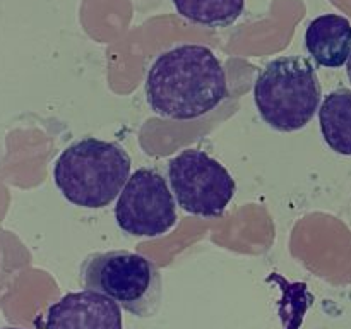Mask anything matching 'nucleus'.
I'll list each match as a JSON object with an SVG mask.
<instances>
[{"label": "nucleus", "instance_id": "f03ea898", "mask_svg": "<svg viewBox=\"0 0 351 329\" xmlns=\"http://www.w3.org/2000/svg\"><path fill=\"white\" fill-rule=\"evenodd\" d=\"M130 177V158L117 143L86 137L62 151L53 180L69 202L99 209L112 204Z\"/></svg>", "mask_w": 351, "mask_h": 329}, {"label": "nucleus", "instance_id": "7ed1b4c3", "mask_svg": "<svg viewBox=\"0 0 351 329\" xmlns=\"http://www.w3.org/2000/svg\"><path fill=\"white\" fill-rule=\"evenodd\" d=\"M254 101L264 122L274 130L304 129L321 105V82L314 65L300 55L271 60L254 86Z\"/></svg>", "mask_w": 351, "mask_h": 329}, {"label": "nucleus", "instance_id": "6e6552de", "mask_svg": "<svg viewBox=\"0 0 351 329\" xmlns=\"http://www.w3.org/2000/svg\"><path fill=\"white\" fill-rule=\"evenodd\" d=\"M305 47L321 67H343L351 51L350 21L339 14H322L315 17L305 33Z\"/></svg>", "mask_w": 351, "mask_h": 329}, {"label": "nucleus", "instance_id": "20e7f679", "mask_svg": "<svg viewBox=\"0 0 351 329\" xmlns=\"http://www.w3.org/2000/svg\"><path fill=\"white\" fill-rule=\"evenodd\" d=\"M86 288L112 298L127 312L147 317L161 302V276L156 264L129 250L89 254L81 266Z\"/></svg>", "mask_w": 351, "mask_h": 329}, {"label": "nucleus", "instance_id": "0eeeda50", "mask_svg": "<svg viewBox=\"0 0 351 329\" xmlns=\"http://www.w3.org/2000/svg\"><path fill=\"white\" fill-rule=\"evenodd\" d=\"M47 329H123L117 302L93 290L74 291L55 302L47 314Z\"/></svg>", "mask_w": 351, "mask_h": 329}, {"label": "nucleus", "instance_id": "1a4fd4ad", "mask_svg": "<svg viewBox=\"0 0 351 329\" xmlns=\"http://www.w3.org/2000/svg\"><path fill=\"white\" fill-rule=\"evenodd\" d=\"M321 132L338 154L351 156V89L331 91L319 108Z\"/></svg>", "mask_w": 351, "mask_h": 329}, {"label": "nucleus", "instance_id": "9b49d317", "mask_svg": "<svg viewBox=\"0 0 351 329\" xmlns=\"http://www.w3.org/2000/svg\"><path fill=\"white\" fill-rule=\"evenodd\" d=\"M346 74H348V79H350V82H351V51H350L348 62H346Z\"/></svg>", "mask_w": 351, "mask_h": 329}, {"label": "nucleus", "instance_id": "423d86ee", "mask_svg": "<svg viewBox=\"0 0 351 329\" xmlns=\"http://www.w3.org/2000/svg\"><path fill=\"white\" fill-rule=\"evenodd\" d=\"M117 225L134 236H161L177 223V204L167 178L139 168L123 185L115 206Z\"/></svg>", "mask_w": 351, "mask_h": 329}, {"label": "nucleus", "instance_id": "f8f14e48", "mask_svg": "<svg viewBox=\"0 0 351 329\" xmlns=\"http://www.w3.org/2000/svg\"><path fill=\"white\" fill-rule=\"evenodd\" d=\"M2 329H23V328H2Z\"/></svg>", "mask_w": 351, "mask_h": 329}, {"label": "nucleus", "instance_id": "9d476101", "mask_svg": "<svg viewBox=\"0 0 351 329\" xmlns=\"http://www.w3.org/2000/svg\"><path fill=\"white\" fill-rule=\"evenodd\" d=\"M184 19L208 27L235 23L245 9V0H171Z\"/></svg>", "mask_w": 351, "mask_h": 329}, {"label": "nucleus", "instance_id": "f257e3e1", "mask_svg": "<svg viewBox=\"0 0 351 329\" xmlns=\"http://www.w3.org/2000/svg\"><path fill=\"white\" fill-rule=\"evenodd\" d=\"M226 72L211 48L180 45L161 53L146 75V98L163 119L192 120L221 105Z\"/></svg>", "mask_w": 351, "mask_h": 329}, {"label": "nucleus", "instance_id": "39448f33", "mask_svg": "<svg viewBox=\"0 0 351 329\" xmlns=\"http://www.w3.org/2000/svg\"><path fill=\"white\" fill-rule=\"evenodd\" d=\"M168 182L185 212L216 218L235 195L237 184L218 160L199 149H184L168 163Z\"/></svg>", "mask_w": 351, "mask_h": 329}]
</instances>
